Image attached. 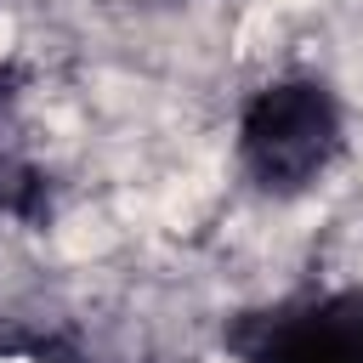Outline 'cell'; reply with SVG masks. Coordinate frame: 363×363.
<instances>
[{
	"label": "cell",
	"mask_w": 363,
	"mask_h": 363,
	"mask_svg": "<svg viewBox=\"0 0 363 363\" xmlns=\"http://www.w3.org/2000/svg\"><path fill=\"white\" fill-rule=\"evenodd\" d=\"M0 102H6V79H0Z\"/></svg>",
	"instance_id": "obj_3"
},
{
	"label": "cell",
	"mask_w": 363,
	"mask_h": 363,
	"mask_svg": "<svg viewBox=\"0 0 363 363\" xmlns=\"http://www.w3.org/2000/svg\"><path fill=\"white\" fill-rule=\"evenodd\" d=\"M221 340L238 363H363V289L238 312Z\"/></svg>",
	"instance_id": "obj_2"
},
{
	"label": "cell",
	"mask_w": 363,
	"mask_h": 363,
	"mask_svg": "<svg viewBox=\"0 0 363 363\" xmlns=\"http://www.w3.org/2000/svg\"><path fill=\"white\" fill-rule=\"evenodd\" d=\"M340 142H346L340 102L323 79L306 74L261 85L238 113V164L261 193L278 199L306 193L340 159Z\"/></svg>",
	"instance_id": "obj_1"
}]
</instances>
